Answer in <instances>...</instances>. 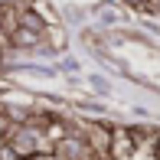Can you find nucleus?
I'll use <instances>...</instances> for the list:
<instances>
[{
  "mask_svg": "<svg viewBox=\"0 0 160 160\" xmlns=\"http://www.w3.org/2000/svg\"><path fill=\"white\" fill-rule=\"evenodd\" d=\"M147 144L154 147V157L160 160V131H154V134H147Z\"/></svg>",
  "mask_w": 160,
  "mask_h": 160,
  "instance_id": "f257e3e1",
  "label": "nucleus"
}]
</instances>
